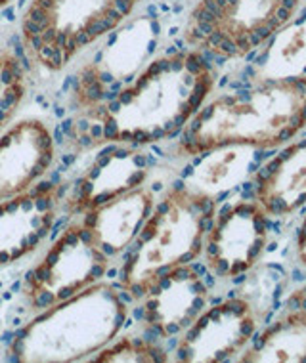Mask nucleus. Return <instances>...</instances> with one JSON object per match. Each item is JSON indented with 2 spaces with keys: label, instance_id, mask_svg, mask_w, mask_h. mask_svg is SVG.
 Instances as JSON below:
<instances>
[{
  "label": "nucleus",
  "instance_id": "nucleus-1",
  "mask_svg": "<svg viewBox=\"0 0 306 363\" xmlns=\"http://www.w3.org/2000/svg\"><path fill=\"white\" fill-rule=\"evenodd\" d=\"M306 126V75L268 79L222 94L184 126L178 151L201 155L224 145L274 150Z\"/></svg>",
  "mask_w": 306,
  "mask_h": 363
},
{
  "label": "nucleus",
  "instance_id": "nucleus-2",
  "mask_svg": "<svg viewBox=\"0 0 306 363\" xmlns=\"http://www.w3.org/2000/svg\"><path fill=\"white\" fill-rule=\"evenodd\" d=\"M214 88V69L203 52L184 50L157 57L134 86L106 101L111 115L138 109V121L125 136L132 145L175 138L205 106Z\"/></svg>",
  "mask_w": 306,
  "mask_h": 363
},
{
  "label": "nucleus",
  "instance_id": "nucleus-3",
  "mask_svg": "<svg viewBox=\"0 0 306 363\" xmlns=\"http://www.w3.org/2000/svg\"><path fill=\"white\" fill-rule=\"evenodd\" d=\"M125 291V287H123ZM115 285L96 283L69 301L46 308L16 335L8 359L75 362L111 342L129 315Z\"/></svg>",
  "mask_w": 306,
  "mask_h": 363
},
{
  "label": "nucleus",
  "instance_id": "nucleus-4",
  "mask_svg": "<svg viewBox=\"0 0 306 363\" xmlns=\"http://www.w3.org/2000/svg\"><path fill=\"white\" fill-rule=\"evenodd\" d=\"M213 216V197L197 194L184 182L176 184L129 245L131 255L121 266V285L142 283L173 266L194 262L203 251Z\"/></svg>",
  "mask_w": 306,
  "mask_h": 363
},
{
  "label": "nucleus",
  "instance_id": "nucleus-5",
  "mask_svg": "<svg viewBox=\"0 0 306 363\" xmlns=\"http://www.w3.org/2000/svg\"><path fill=\"white\" fill-rule=\"evenodd\" d=\"M142 0H31L23 43L38 63L60 71L77 52L121 27Z\"/></svg>",
  "mask_w": 306,
  "mask_h": 363
},
{
  "label": "nucleus",
  "instance_id": "nucleus-6",
  "mask_svg": "<svg viewBox=\"0 0 306 363\" xmlns=\"http://www.w3.org/2000/svg\"><path fill=\"white\" fill-rule=\"evenodd\" d=\"M300 4L302 0H200L190 12L184 40L220 60L245 57L289 23Z\"/></svg>",
  "mask_w": 306,
  "mask_h": 363
},
{
  "label": "nucleus",
  "instance_id": "nucleus-7",
  "mask_svg": "<svg viewBox=\"0 0 306 363\" xmlns=\"http://www.w3.org/2000/svg\"><path fill=\"white\" fill-rule=\"evenodd\" d=\"M109 260L98 249L96 238L84 224L67 225L37 268L26 277V293L35 310H46L69 301L84 289L100 283Z\"/></svg>",
  "mask_w": 306,
  "mask_h": 363
},
{
  "label": "nucleus",
  "instance_id": "nucleus-8",
  "mask_svg": "<svg viewBox=\"0 0 306 363\" xmlns=\"http://www.w3.org/2000/svg\"><path fill=\"white\" fill-rule=\"evenodd\" d=\"M125 289L132 301L148 294L144 302L146 329L157 338L186 331L209 301V287L192 262L173 266L142 283H129Z\"/></svg>",
  "mask_w": 306,
  "mask_h": 363
},
{
  "label": "nucleus",
  "instance_id": "nucleus-9",
  "mask_svg": "<svg viewBox=\"0 0 306 363\" xmlns=\"http://www.w3.org/2000/svg\"><path fill=\"white\" fill-rule=\"evenodd\" d=\"M268 245V214L256 201H238L217 216L203 241L214 276L238 277L261 262Z\"/></svg>",
  "mask_w": 306,
  "mask_h": 363
},
{
  "label": "nucleus",
  "instance_id": "nucleus-10",
  "mask_svg": "<svg viewBox=\"0 0 306 363\" xmlns=\"http://www.w3.org/2000/svg\"><path fill=\"white\" fill-rule=\"evenodd\" d=\"M256 308L247 298H228L197 315L176 346V359L219 363L244 350L256 331Z\"/></svg>",
  "mask_w": 306,
  "mask_h": 363
},
{
  "label": "nucleus",
  "instance_id": "nucleus-11",
  "mask_svg": "<svg viewBox=\"0 0 306 363\" xmlns=\"http://www.w3.org/2000/svg\"><path fill=\"white\" fill-rule=\"evenodd\" d=\"M56 203L50 182L37 184L33 191L0 201V266L37 251L54 228Z\"/></svg>",
  "mask_w": 306,
  "mask_h": 363
},
{
  "label": "nucleus",
  "instance_id": "nucleus-12",
  "mask_svg": "<svg viewBox=\"0 0 306 363\" xmlns=\"http://www.w3.org/2000/svg\"><path fill=\"white\" fill-rule=\"evenodd\" d=\"M54 161V140L44 123L19 121L0 136V201L23 194Z\"/></svg>",
  "mask_w": 306,
  "mask_h": 363
},
{
  "label": "nucleus",
  "instance_id": "nucleus-13",
  "mask_svg": "<svg viewBox=\"0 0 306 363\" xmlns=\"http://www.w3.org/2000/svg\"><path fill=\"white\" fill-rule=\"evenodd\" d=\"M134 147H111L106 155H98L96 164L79 180L69 197L67 208L73 214L98 208L131 189L142 186L148 178L150 153Z\"/></svg>",
  "mask_w": 306,
  "mask_h": 363
},
{
  "label": "nucleus",
  "instance_id": "nucleus-14",
  "mask_svg": "<svg viewBox=\"0 0 306 363\" xmlns=\"http://www.w3.org/2000/svg\"><path fill=\"white\" fill-rule=\"evenodd\" d=\"M153 201L151 189L142 184L98 208L87 211L82 224L94 232L98 249L106 257L113 258L129 249V245L136 239L138 232L155 207Z\"/></svg>",
  "mask_w": 306,
  "mask_h": 363
},
{
  "label": "nucleus",
  "instance_id": "nucleus-15",
  "mask_svg": "<svg viewBox=\"0 0 306 363\" xmlns=\"http://www.w3.org/2000/svg\"><path fill=\"white\" fill-rule=\"evenodd\" d=\"M256 203L268 216H288L306 205V138L275 155L256 180Z\"/></svg>",
  "mask_w": 306,
  "mask_h": 363
},
{
  "label": "nucleus",
  "instance_id": "nucleus-16",
  "mask_svg": "<svg viewBox=\"0 0 306 363\" xmlns=\"http://www.w3.org/2000/svg\"><path fill=\"white\" fill-rule=\"evenodd\" d=\"M258 147L251 145H224L205 151L190 172L186 186L214 199L255 174L258 169Z\"/></svg>",
  "mask_w": 306,
  "mask_h": 363
},
{
  "label": "nucleus",
  "instance_id": "nucleus-17",
  "mask_svg": "<svg viewBox=\"0 0 306 363\" xmlns=\"http://www.w3.org/2000/svg\"><path fill=\"white\" fill-rule=\"evenodd\" d=\"M241 363H305L306 308H293L256 335Z\"/></svg>",
  "mask_w": 306,
  "mask_h": 363
},
{
  "label": "nucleus",
  "instance_id": "nucleus-18",
  "mask_svg": "<svg viewBox=\"0 0 306 363\" xmlns=\"http://www.w3.org/2000/svg\"><path fill=\"white\" fill-rule=\"evenodd\" d=\"M255 63L258 81L306 75V8L281 27Z\"/></svg>",
  "mask_w": 306,
  "mask_h": 363
},
{
  "label": "nucleus",
  "instance_id": "nucleus-19",
  "mask_svg": "<svg viewBox=\"0 0 306 363\" xmlns=\"http://www.w3.org/2000/svg\"><path fill=\"white\" fill-rule=\"evenodd\" d=\"M26 96L23 63L16 54H0V128L12 119Z\"/></svg>",
  "mask_w": 306,
  "mask_h": 363
},
{
  "label": "nucleus",
  "instance_id": "nucleus-20",
  "mask_svg": "<svg viewBox=\"0 0 306 363\" xmlns=\"http://www.w3.org/2000/svg\"><path fill=\"white\" fill-rule=\"evenodd\" d=\"M295 255L300 266L306 268V216L300 222L299 233H297V245H295Z\"/></svg>",
  "mask_w": 306,
  "mask_h": 363
},
{
  "label": "nucleus",
  "instance_id": "nucleus-21",
  "mask_svg": "<svg viewBox=\"0 0 306 363\" xmlns=\"http://www.w3.org/2000/svg\"><path fill=\"white\" fill-rule=\"evenodd\" d=\"M289 304H295L297 308H306V283L299 291H295V294L289 298Z\"/></svg>",
  "mask_w": 306,
  "mask_h": 363
},
{
  "label": "nucleus",
  "instance_id": "nucleus-22",
  "mask_svg": "<svg viewBox=\"0 0 306 363\" xmlns=\"http://www.w3.org/2000/svg\"><path fill=\"white\" fill-rule=\"evenodd\" d=\"M10 2H12V0H0V8L8 6V4H10Z\"/></svg>",
  "mask_w": 306,
  "mask_h": 363
}]
</instances>
